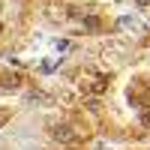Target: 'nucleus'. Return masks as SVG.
Listing matches in <instances>:
<instances>
[{
  "label": "nucleus",
  "mask_w": 150,
  "mask_h": 150,
  "mask_svg": "<svg viewBox=\"0 0 150 150\" xmlns=\"http://www.w3.org/2000/svg\"><path fill=\"white\" fill-rule=\"evenodd\" d=\"M51 138L57 141V144H66V147H72V144H78L81 141V135L75 132L69 123H54L51 126Z\"/></svg>",
  "instance_id": "f257e3e1"
},
{
  "label": "nucleus",
  "mask_w": 150,
  "mask_h": 150,
  "mask_svg": "<svg viewBox=\"0 0 150 150\" xmlns=\"http://www.w3.org/2000/svg\"><path fill=\"white\" fill-rule=\"evenodd\" d=\"M105 84H108V81H105V78H99V81H96V84H93V93H102V90H105Z\"/></svg>",
  "instance_id": "f03ea898"
},
{
  "label": "nucleus",
  "mask_w": 150,
  "mask_h": 150,
  "mask_svg": "<svg viewBox=\"0 0 150 150\" xmlns=\"http://www.w3.org/2000/svg\"><path fill=\"white\" fill-rule=\"evenodd\" d=\"M141 126L150 129V111H141Z\"/></svg>",
  "instance_id": "7ed1b4c3"
},
{
  "label": "nucleus",
  "mask_w": 150,
  "mask_h": 150,
  "mask_svg": "<svg viewBox=\"0 0 150 150\" xmlns=\"http://www.w3.org/2000/svg\"><path fill=\"white\" fill-rule=\"evenodd\" d=\"M147 3H150V0H138V6H147Z\"/></svg>",
  "instance_id": "20e7f679"
},
{
  "label": "nucleus",
  "mask_w": 150,
  "mask_h": 150,
  "mask_svg": "<svg viewBox=\"0 0 150 150\" xmlns=\"http://www.w3.org/2000/svg\"><path fill=\"white\" fill-rule=\"evenodd\" d=\"M0 30H3V24H0Z\"/></svg>",
  "instance_id": "39448f33"
}]
</instances>
